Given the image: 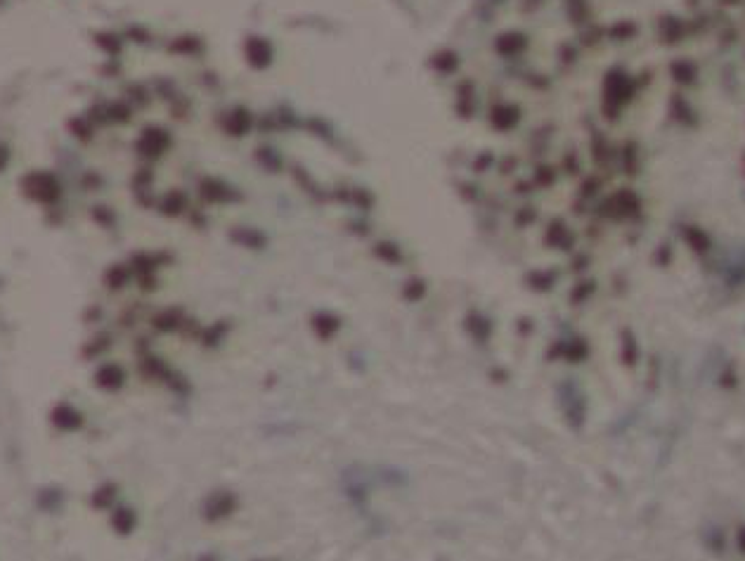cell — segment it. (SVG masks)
<instances>
[{
	"label": "cell",
	"instance_id": "1",
	"mask_svg": "<svg viewBox=\"0 0 745 561\" xmlns=\"http://www.w3.org/2000/svg\"><path fill=\"white\" fill-rule=\"evenodd\" d=\"M739 547H741V550L745 552V526H743V528L739 530Z\"/></svg>",
	"mask_w": 745,
	"mask_h": 561
}]
</instances>
